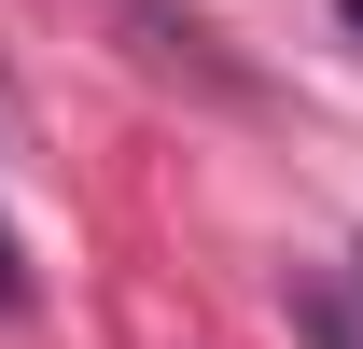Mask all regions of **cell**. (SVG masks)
<instances>
[{
	"instance_id": "cell-1",
	"label": "cell",
	"mask_w": 363,
	"mask_h": 349,
	"mask_svg": "<svg viewBox=\"0 0 363 349\" xmlns=\"http://www.w3.org/2000/svg\"><path fill=\"white\" fill-rule=\"evenodd\" d=\"M14 307H28V265H14V238H0V321H14Z\"/></svg>"
},
{
	"instance_id": "cell-2",
	"label": "cell",
	"mask_w": 363,
	"mask_h": 349,
	"mask_svg": "<svg viewBox=\"0 0 363 349\" xmlns=\"http://www.w3.org/2000/svg\"><path fill=\"white\" fill-rule=\"evenodd\" d=\"M335 14H350V28H363V0H335Z\"/></svg>"
}]
</instances>
